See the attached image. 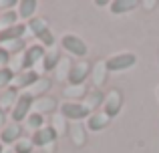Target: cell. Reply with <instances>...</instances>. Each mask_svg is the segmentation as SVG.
<instances>
[{"label": "cell", "mask_w": 159, "mask_h": 153, "mask_svg": "<svg viewBox=\"0 0 159 153\" xmlns=\"http://www.w3.org/2000/svg\"><path fill=\"white\" fill-rule=\"evenodd\" d=\"M61 115L65 119L70 121H81V119H89L93 115V111L85 105V103H77V101H66L61 105Z\"/></svg>", "instance_id": "6da1fadb"}, {"label": "cell", "mask_w": 159, "mask_h": 153, "mask_svg": "<svg viewBox=\"0 0 159 153\" xmlns=\"http://www.w3.org/2000/svg\"><path fill=\"white\" fill-rule=\"evenodd\" d=\"M32 105H34V97H32V93H22V95H18L14 107H12V113H10L12 121H14V123L24 121V119L30 115V107H32Z\"/></svg>", "instance_id": "7a4b0ae2"}, {"label": "cell", "mask_w": 159, "mask_h": 153, "mask_svg": "<svg viewBox=\"0 0 159 153\" xmlns=\"http://www.w3.org/2000/svg\"><path fill=\"white\" fill-rule=\"evenodd\" d=\"M137 63V56L133 52H121V55H115L111 59H107L105 67L109 73H117V71H127V69L135 67Z\"/></svg>", "instance_id": "3957f363"}, {"label": "cell", "mask_w": 159, "mask_h": 153, "mask_svg": "<svg viewBox=\"0 0 159 153\" xmlns=\"http://www.w3.org/2000/svg\"><path fill=\"white\" fill-rule=\"evenodd\" d=\"M61 44H62V48H65L66 52H70L73 56H85L87 52H89V48H87V43L81 38V36H77V34H65L61 38Z\"/></svg>", "instance_id": "277c9868"}, {"label": "cell", "mask_w": 159, "mask_h": 153, "mask_svg": "<svg viewBox=\"0 0 159 153\" xmlns=\"http://www.w3.org/2000/svg\"><path fill=\"white\" fill-rule=\"evenodd\" d=\"M91 75V67L89 63H85V61H81V63L73 65V67L69 69V75H66V81H69V85L73 87H81L83 83H85V79Z\"/></svg>", "instance_id": "5b68a950"}, {"label": "cell", "mask_w": 159, "mask_h": 153, "mask_svg": "<svg viewBox=\"0 0 159 153\" xmlns=\"http://www.w3.org/2000/svg\"><path fill=\"white\" fill-rule=\"evenodd\" d=\"M20 137H22V127H20V123H8V125L2 127V131H0V141H2V145H10V143H18Z\"/></svg>", "instance_id": "8992f818"}, {"label": "cell", "mask_w": 159, "mask_h": 153, "mask_svg": "<svg viewBox=\"0 0 159 153\" xmlns=\"http://www.w3.org/2000/svg\"><path fill=\"white\" fill-rule=\"evenodd\" d=\"M44 55H47V51H44L43 44H32V47H28L26 52H24L22 69H24V71H32L34 63H36V61H40V59H44Z\"/></svg>", "instance_id": "52a82bcc"}, {"label": "cell", "mask_w": 159, "mask_h": 153, "mask_svg": "<svg viewBox=\"0 0 159 153\" xmlns=\"http://www.w3.org/2000/svg\"><path fill=\"white\" fill-rule=\"evenodd\" d=\"M57 135L58 133H57L54 127H43V129L34 131V135L30 137V141H32L34 147H44V145H48V143H54Z\"/></svg>", "instance_id": "ba28073f"}, {"label": "cell", "mask_w": 159, "mask_h": 153, "mask_svg": "<svg viewBox=\"0 0 159 153\" xmlns=\"http://www.w3.org/2000/svg\"><path fill=\"white\" fill-rule=\"evenodd\" d=\"M26 32V24L18 22L14 26H8L0 30V43H14V40H20Z\"/></svg>", "instance_id": "9c48e42d"}, {"label": "cell", "mask_w": 159, "mask_h": 153, "mask_svg": "<svg viewBox=\"0 0 159 153\" xmlns=\"http://www.w3.org/2000/svg\"><path fill=\"white\" fill-rule=\"evenodd\" d=\"M121 93L119 91H113V93H109L107 97H105V115L109 119L111 117H115V115H119V111H121Z\"/></svg>", "instance_id": "30bf717a"}, {"label": "cell", "mask_w": 159, "mask_h": 153, "mask_svg": "<svg viewBox=\"0 0 159 153\" xmlns=\"http://www.w3.org/2000/svg\"><path fill=\"white\" fill-rule=\"evenodd\" d=\"M139 6V0H113L109 4L113 14H125V12H131Z\"/></svg>", "instance_id": "8fae6325"}, {"label": "cell", "mask_w": 159, "mask_h": 153, "mask_svg": "<svg viewBox=\"0 0 159 153\" xmlns=\"http://www.w3.org/2000/svg\"><path fill=\"white\" fill-rule=\"evenodd\" d=\"M61 52L57 51V48H51V51L44 55V59H43V71L44 73H51L54 71V69L58 67V63H61Z\"/></svg>", "instance_id": "7c38bea8"}, {"label": "cell", "mask_w": 159, "mask_h": 153, "mask_svg": "<svg viewBox=\"0 0 159 153\" xmlns=\"http://www.w3.org/2000/svg\"><path fill=\"white\" fill-rule=\"evenodd\" d=\"M26 26L30 28V32L36 36V38H40V36H43L44 32H48V30H51V28H48L47 18H40V16H34V18H30V22H28Z\"/></svg>", "instance_id": "4fadbf2b"}, {"label": "cell", "mask_w": 159, "mask_h": 153, "mask_svg": "<svg viewBox=\"0 0 159 153\" xmlns=\"http://www.w3.org/2000/svg\"><path fill=\"white\" fill-rule=\"evenodd\" d=\"M39 8V2L36 0H20L18 2V16L20 18H34V12Z\"/></svg>", "instance_id": "5bb4252c"}, {"label": "cell", "mask_w": 159, "mask_h": 153, "mask_svg": "<svg viewBox=\"0 0 159 153\" xmlns=\"http://www.w3.org/2000/svg\"><path fill=\"white\" fill-rule=\"evenodd\" d=\"M14 81H16V89H24V87L34 85L39 81V75H36V71H24V73H18V77Z\"/></svg>", "instance_id": "9a60e30c"}, {"label": "cell", "mask_w": 159, "mask_h": 153, "mask_svg": "<svg viewBox=\"0 0 159 153\" xmlns=\"http://www.w3.org/2000/svg\"><path fill=\"white\" fill-rule=\"evenodd\" d=\"M16 91H18L16 87H8L2 93V97H0V109L2 111H6L8 107H14L16 99H18V93H16Z\"/></svg>", "instance_id": "2e32d148"}, {"label": "cell", "mask_w": 159, "mask_h": 153, "mask_svg": "<svg viewBox=\"0 0 159 153\" xmlns=\"http://www.w3.org/2000/svg\"><path fill=\"white\" fill-rule=\"evenodd\" d=\"M89 129L91 131H101V129H105V127L109 125V117L107 115H99V113H93L89 117Z\"/></svg>", "instance_id": "e0dca14e"}, {"label": "cell", "mask_w": 159, "mask_h": 153, "mask_svg": "<svg viewBox=\"0 0 159 153\" xmlns=\"http://www.w3.org/2000/svg\"><path fill=\"white\" fill-rule=\"evenodd\" d=\"M57 107V101L52 97H40V99H34V109L36 113H47V111H52Z\"/></svg>", "instance_id": "ac0fdd59"}, {"label": "cell", "mask_w": 159, "mask_h": 153, "mask_svg": "<svg viewBox=\"0 0 159 153\" xmlns=\"http://www.w3.org/2000/svg\"><path fill=\"white\" fill-rule=\"evenodd\" d=\"M103 103H105V95L101 93V91H95V93H91V97L87 99V103L85 105L89 107L91 111L95 109V107H99V105H103Z\"/></svg>", "instance_id": "d6986e66"}, {"label": "cell", "mask_w": 159, "mask_h": 153, "mask_svg": "<svg viewBox=\"0 0 159 153\" xmlns=\"http://www.w3.org/2000/svg\"><path fill=\"white\" fill-rule=\"evenodd\" d=\"M16 20H18V12L10 10V12H6V14H2L0 24H2V28H8V26H14V24H18Z\"/></svg>", "instance_id": "ffe728a7"}, {"label": "cell", "mask_w": 159, "mask_h": 153, "mask_svg": "<svg viewBox=\"0 0 159 153\" xmlns=\"http://www.w3.org/2000/svg\"><path fill=\"white\" fill-rule=\"evenodd\" d=\"M16 79L12 69H0V87H8Z\"/></svg>", "instance_id": "44dd1931"}, {"label": "cell", "mask_w": 159, "mask_h": 153, "mask_svg": "<svg viewBox=\"0 0 159 153\" xmlns=\"http://www.w3.org/2000/svg\"><path fill=\"white\" fill-rule=\"evenodd\" d=\"M26 121H28V125H30L32 129H36V131H39V129H43L44 119H43V115H40V113H36V111H34V113H30V115L26 117Z\"/></svg>", "instance_id": "7402d4cb"}, {"label": "cell", "mask_w": 159, "mask_h": 153, "mask_svg": "<svg viewBox=\"0 0 159 153\" xmlns=\"http://www.w3.org/2000/svg\"><path fill=\"white\" fill-rule=\"evenodd\" d=\"M32 141L30 139H20L18 143L14 145V153H32Z\"/></svg>", "instance_id": "603a6c76"}, {"label": "cell", "mask_w": 159, "mask_h": 153, "mask_svg": "<svg viewBox=\"0 0 159 153\" xmlns=\"http://www.w3.org/2000/svg\"><path fill=\"white\" fill-rule=\"evenodd\" d=\"M73 139L77 145H83L85 143V131H83V125H75L73 127Z\"/></svg>", "instance_id": "cb8c5ba5"}, {"label": "cell", "mask_w": 159, "mask_h": 153, "mask_svg": "<svg viewBox=\"0 0 159 153\" xmlns=\"http://www.w3.org/2000/svg\"><path fill=\"white\" fill-rule=\"evenodd\" d=\"M8 63H10V52L6 47H0V69H8Z\"/></svg>", "instance_id": "d4e9b609"}, {"label": "cell", "mask_w": 159, "mask_h": 153, "mask_svg": "<svg viewBox=\"0 0 159 153\" xmlns=\"http://www.w3.org/2000/svg\"><path fill=\"white\" fill-rule=\"evenodd\" d=\"M24 48H26V43L20 38V40H14V43L8 47V52H18V51H24Z\"/></svg>", "instance_id": "484cf974"}, {"label": "cell", "mask_w": 159, "mask_h": 153, "mask_svg": "<svg viewBox=\"0 0 159 153\" xmlns=\"http://www.w3.org/2000/svg\"><path fill=\"white\" fill-rule=\"evenodd\" d=\"M12 6H16L14 0H4V2H0V8H12Z\"/></svg>", "instance_id": "4316f807"}, {"label": "cell", "mask_w": 159, "mask_h": 153, "mask_svg": "<svg viewBox=\"0 0 159 153\" xmlns=\"http://www.w3.org/2000/svg\"><path fill=\"white\" fill-rule=\"evenodd\" d=\"M66 95H83V91L79 89V87H75V89H70V91H69Z\"/></svg>", "instance_id": "83f0119b"}, {"label": "cell", "mask_w": 159, "mask_h": 153, "mask_svg": "<svg viewBox=\"0 0 159 153\" xmlns=\"http://www.w3.org/2000/svg\"><path fill=\"white\" fill-rule=\"evenodd\" d=\"M2 123H6V115H4V111L0 109V127H2Z\"/></svg>", "instance_id": "f1b7e54d"}, {"label": "cell", "mask_w": 159, "mask_h": 153, "mask_svg": "<svg viewBox=\"0 0 159 153\" xmlns=\"http://www.w3.org/2000/svg\"><path fill=\"white\" fill-rule=\"evenodd\" d=\"M95 4H97V6H107V4H111V2H107V0H97Z\"/></svg>", "instance_id": "f546056e"}, {"label": "cell", "mask_w": 159, "mask_h": 153, "mask_svg": "<svg viewBox=\"0 0 159 153\" xmlns=\"http://www.w3.org/2000/svg\"><path fill=\"white\" fill-rule=\"evenodd\" d=\"M0 153H2V141H0Z\"/></svg>", "instance_id": "4dcf8cb0"}, {"label": "cell", "mask_w": 159, "mask_h": 153, "mask_svg": "<svg viewBox=\"0 0 159 153\" xmlns=\"http://www.w3.org/2000/svg\"><path fill=\"white\" fill-rule=\"evenodd\" d=\"M157 97H159V89H157Z\"/></svg>", "instance_id": "1f68e13d"}]
</instances>
